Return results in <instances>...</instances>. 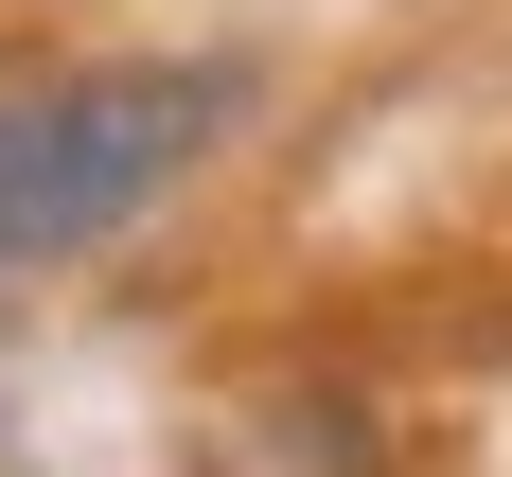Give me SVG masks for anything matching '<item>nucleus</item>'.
Returning <instances> with one entry per match:
<instances>
[{
    "instance_id": "1",
    "label": "nucleus",
    "mask_w": 512,
    "mask_h": 477,
    "mask_svg": "<svg viewBox=\"0 0 512 477\" xmlns=\"http://www.w3.org/2000/svg\"><path fill=\"white\" fill-rule=\"evenodd\" d=\"M230 71H53L0 89V265H71L212 142Z\"/></svg>"
},
{
    "instance_id": "2",
    "label": "nucleus",
    "mask_w": 512,
    "mask_h": 477,
    "mask_svg": "<svg viewBox=\"0 0 512 477\" xmlns=\"http://www.w3.org/2000/svg\"><path fill=\"white\" fill-rule=\"evenodd\" d=\"M195 477H389V442L354 389H248L195 424Z\"/></svg>"
}]
</instances>
